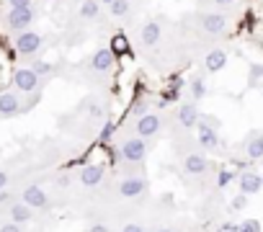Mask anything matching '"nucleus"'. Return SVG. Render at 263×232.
I'll use <instances>...</instances> for the list:
<instances>
[{"mask_svg":"<svg viewBox=\"0 0 263 232\" xmlns=\"http://www.w3.org/2000/svg\"><path fill=\"white\" fill-rule=\"evenodd\" d=\"M119 152H121V160H126V163H142L147 155V145L142 137H129Z\"/></svg>","mask_w":263,"mask_h":232,"instance_id":"nucleus-1","label":"nucleus"},{"mask_svg":"<svg viewBox=\"0 0 263 232\" xmlns=\"http://www.w3.org/2000/svg\"><path fill=\"white\" fill-rule=\"evenodd\" d=\"M42 44H44V39H42V34H36V31H21V34L16 36V49H18V54H24V57L36 54V52L42 49Z\"/></svg>","mask_w":263,"mask_h":232,"instance_id":"nucleus-2","label":"nucleus"},{"mask_svg":"<svg viewBox=\"0 0 263 232\" xmlns=\"http://www.w3.org/2000/svg\"><path fill=\"white\" fill-rule=\"evenodd\" d=\"M34 18H36L34 8H11L8 11V26L13 31H26L34 24Z\"/></svg>","mask_w":263,"mask_h":232,"instance_id":"nucleus-3","label":"nucleus"},{"mask_svg":"<svg viewBox=\"0 0 263 232\" xmlns=\"http://www.w3.org/2000/svg\"><path fill=\"white\" fill-rule=\"evenodd\" d=\"M13 85L21 90V93H34L39 88V75L31 70V67H18L13 72Z\"/></svg>","mask_w":263,"mask_h":232,"instance_id":"nucleus-4","label":"nucleus"},{"mask_svg":"<svg viewBox=\"0 0 263 232\" xmlns=\"http://www.w3.org/2000/svg\"><path fill=\"white\" fill-rule=\"evenodd\" d=\"M199 29L204 34H209V36H219L227 29V16H222V13H204L199 18Z\"/></svg>","mask_w":263,"mask_h":232,"instance_id":"nucleus-5","label":"nucleus"},{"mask_svg":"<svg viewBox=\"0 0 263 232\" xmlns=\"http://www.w3.org/2000/svg\"><path fill=\"white\" fill-rule=\"evenodd\" d=\"M160 132V116L158 113H142L137 119V137L150 140Z\"/></svg>","mask_w":263,"mask_h":232,"instance_id":"nucleus-6","label":"nucleus"},{"mask_svg":"<svg viewBox=\"0 0 263 232\" xmlns=\"http://www.w3.org/2000/svg\"><path fill=\"white\" fill-rule=\"evenodd\" d=\"M114 65H116V57L111 49H98L90 57V70H96V72H108V70H114Z\"/></svg>","mask_w":263,"mask_h":232,"instance_id":"nucleus-7","label":"nucleus"},{"mask_svg":"<svg viewBox=\"0 0 263 232\" xmlns=\"http://www.w3.org/2000/svg\"><path fill=\"white\" fill-rule=\"evenodd\" d=\"M160 36H163L160 21H147V24L142 26V31H140V42H142L145 47H155V44L160 42Z\"/></svg>","mask_w":263,"mask_h":232,"instance_id":"nucleus-8","label":"nucleus"},{"mask_svg":"<svg viewBox=\"0 0 263 232\" xmlns=\"http://www.w3.org/2000/svg\"><path fill=\"white\" fill-rule=\"evenodd\" d=\"M196 140H199V145L206 147V150L219 147V134H217V129H212V127H206V124H201V122H199V127H196Z\"/></svg>","mask_w":263,"mask_h":232,"instance_id":"nucleus-9","label":"nucleus"},{"mask_svg":"<svg viewBox=\"0 0 263 232\" xmlns=\"http://www.w3.org/2000/svg\"><path fill=\"white\" fill-rule=\"evenodd\" d=\"M145 188H147V183H145L142 178H124V181L119 183V194H121L124 199H135V196H140Z\"/></svg>","mask_w":263,"mask_h":232,"instance_id":"nucleus-10","label":"nucleus"},{"mask_svg":"<svg viewBox=\"0 0 263 232\" xmlns=\"http://www.w3.org/2000/svg\"><path fill=\"white\" fill-rule=\"evenodd\" d=\"M21 113V101L16 93H0V116H16Z\"/></svg>","mask_w":263,"mask_h":232,"instance_id":"nucleus-11","label":"nucleus"},{"mask_svg":"<svg viewBox=\"0 0 263 232\" xmlns=\"http://www.w3.org/2000/svg\"><path fill=\"white\" fill-rule=\"evenodd\" d=\"M224 65H227V52L224 49H212L204 57V70L206 72H219V70H224Z\"/></svg>","mask_w":263,"mask_h":232,"instance_id":"nucleus-12","label":"nucleus"},{"mask_svg":"<svg viewBox=\"0 0 263 232\" xmlns=\"http://www.w3.org/2000/svg\"><path fill=\"white\" fill-rule=\"evenodd\" d=\"M263 188V176L260 173H242L240 176V194H258Z\"/></svg>","mask_w":263,"mask_h":232,"instance_id":"nucleus-13","label":"nucleus"},{"mask_svg":"<svg viewBox=\"0 0 263 232\" xmlns=\"http://www.w3.org/2000/svg\"><path fill=\"white\" fill-rule=\"evenodd\" d=\"M199 111H196V106L194 103H183L181 108H178V122L186 127V129H194V127H199Z\"/></svg>","mask_w":263,"mask_h":232,"instance_id":"nucleus-14","label":"nucleus"},{"mask_svg":"<svg viewBox=\"0 0 263 232\" xmlns=\"http://www.w3.org/2000/svg\"><path fill=\"white\" fill-rule=\"evenodd\" d=\"M24 204H29L31 209H44L47 206V194L39 186H29L24 191Z\"/></svg>","mask_w":263,"mask_h":232,"instance_id":"nucleus-15","label":"nucleus"},{"mask_svg":"<svg viewBox=\"0 0 263 232\" xmlns=\"http://www.w3.org/2000/svg\"><path fill=\"white\" fill-rule=\"evenodd\" d=\"M183 168H186V173H191V176H199V173H204V170L209 168V163H206V158H204V155H199V152H191V155L183 160Z\"/></svg>","mask_w":263,"mask_h":232,"instance_id":"nucleus-16","label":"nucleus"},{"mask_svg":"<svg viewBox=\"0 0 263 232\" xmlns=\"http://www.w3.org/2000/svg\"><path fill=\"white\" fill-rule=\"evenodd\" d=\"M245 155H248L250 160H260V158H263V134H260V132H255V134L248 137V142H245Z\"/></svg>","mask_w":263,"mask_h":232,"instance_id":"nucleus-17","label":"nucleus"},{"mask_svg":"<svg viewBox=\"0 0 263 232\" xmlns=\"http://www.w3.org/2000/svg\"><path fill=\"white\" fill-rule=\"evenodd\" d=\"M80 181H83L85 186H98V183L103 181V168H101V165H85V168L80 170Z\"/></svg>","mask_w":263,"mask_h":232,"instance_id":"nucleus-18","label":"nucleus"},{"mask_svg":"<svg viewBox=\"0 0 263 232\" xmlns=\"http://www.w3.org/2000/svg\"><path fill=\"white\" fill-rule=\"evenodd\" d=\"M78 13H80V18L93 21V18H98V13H101V3H98V0H83Z\"/></svg>","mask_w":263,"mask_h":232,"instance_id":"nucleus-19","label":"nucleus"},{"mask_svg":"<svg viewBox=\"0 0 263 232\" xmlns=\"http://www.w3.org/2000/svg\"><path fill=\"white\" fill-rule=\"evenodd\" d=\"M34 214H31V206L29 204H13L11 206V219L16 222V224H24V222H29Z\"/></svg>","mask_w":263,"mask_h":232,"instance_id":"nucleus-20","label":"nucleus"},{"mask_svg":"<svg viewBox=\"0 0 263 232\" xmlns=\"http://www.w3.org/2000/svg\"><path fill=\"white\" fill-rule=\"evenodd\" d=\"M129 11H132V0H114L108 6V13L114 18H124V16H129Z\"/></svg>","mask_w":263,"mask_h":232,"instance_id":"nucleus-21","label":"nucleus"},{"mask_svg":"<svg viewBox=\"0 0 263 232\" xmlns=\"http://www.w3.org/2000/svg\"><path fill=\"white\" fill-rule=\"evenodd\" d=\"M204 95H206V83H204L201 75H196V78L191 80V98H194V101H201Z\"/></svg>","mask_w":263,"mask_h":232,"instance_id":"nucleus-22","label":"nucleus"},{"mask_svg":"<svg viewBox=\"0 0 263 232\" xmlns=\"http://www.w3.org/2000/svg\"><path fill=\"white\" fill-rule=\"evenodd\" d=\"M116 134V124L114 122H106L103 124V129H101V134H98V142L101 145H106V142H111V137Z\"/></svg>","mask_w":263,"mask_h":232,"instance_id":"nucleus-23","label":"nucleus"},{"mask_svg":"<svg viewBox=\"0 0 263 232\" xmlns=\"http://www.w3.org/2000/svg\"><path fill=\"white\" fill-rule=\"evenodd\" d=\"M31 70H34V72H36V75L42 78V75H49V72H52L54 67H52L49 62H34V65H31Z\"/></svg>","mask_w":263,"mask_h":232,"instance_id":"nucleus-24","label":"nucleus"},{"mask_svg":"<svg viewBox=\"0 0 263 232\" xmlns=\"http://www.w3.org/2000/svg\"><path fill=\"white\" fill-rule=\"evenodd\" d=\"M232 181H235V173H232V170H222V173L217 176V186H222V188L230 186Z\"/></svg>","mask_w":263,"mask_h":232,"instance_id":"nucleus-25","label":"nucleus"},{"mask_svg":"<svg viewBox=\"0 0 263 232\" xmlns=\"http://www.w3.org/2000/svg\"><path fill=\"white\" fill-rule=\"evenodd\" d=\"M245 206H248V194H237V196L232 199V209H235V211H242Z\"/></svg>","mask_w":263,"mask_h":232,"instance_id":"nucleus-26","label":"nucleus"},{"mask_svg":"<svg viewBox=\"0 0 263 232\" xmlns=\"http://www.w3.org/2000/svg\"><path fill=\"white\" fill-rule=\"evenodd\" d=\"M240 232H260V224H258L255 219H245V222L240 224Z\"/></svg>","mask_w":263,"mask_h":232,"instance_id":"nucleus-27","label":"nucleus"},{"mask_svg":"<svg viewBox=\"0 0 263 232\" xmlns=\"http://www.w3.org/2000/svg\"><path fill=\"white\" fill-rule=\"evenodd\" d=\"M248 78H250V83H258V80H263V65H253Z\"/></svg>","mask_w":263,"mask_h":232,"instance_id":"nucleus-28","label":"nucleus"},{"mask_svg":"<svg viewBox=\"0 0 263 232\" xmlns=\"http://www.w3.org/2000/svg\"><path fill=\"white\" fill-rule=\"evenodd\" d=\"M201 124H206V127H212V129H217L219 132V119H214V116H201L199 119Z\"/></svg>","mask_w":263,"mask_h":232,"instance_id":"nucleus-29","label":"nucleus"},{"mask_svg":"<svg viewBox=\"0 0 263 232\" xmlns=\"http://www.w3.org/2000/svg\"><path fill=\"white\" fill-rule=\"evenodd\" d=\"M217 232H240V224H232V222H224V224H219V229Z\"/></svg>","mask_w":263,"mask_h":232,"instance_id":"nucleus-30","label":"nucleus"},{"mask_svg":"<svg viewBox=\"0 0 263 232\" xmlns=\"http://www.w3.org/2000/svg\"><path fill=\"white\" fill-rule=\"evenodd\" d=\"M11 8H31V0H8Z\"/></svg>","mask_w":263,"mask_h":232,"instance_id":"nucleus-31","label":"nucleus"},{"mask_svg":"<svg viewBox=\"0 0 263 232\" xmlns=\"http://www.w3.org/2000/svg\"><path fill=\"white\" fill-rule=\"evenodd\" d=\"M0 232H21V227H18L16 222H11V224H3V227H0Z\"/></svg>","mask_w":263,"mask_h":232,"instance_id":"nucleus-32","label":"nucleus"},{"mask_svg":"<svg viewBox=\"0 0 263 232\" xmlns=\"http://www.w3.org/2000/svg\"><path fill=\"white\" fill-rule=\"evenodd\" d=\"M114 49H126V39L124 36H116L114 39Z\"/></svg>","mask_w":263,"mask_h":232,"instance_id":"nucleus-33","label":"nucleus"},{"mask_svg":"<svg viewBox=\"0 0 263 232\" xmlns=\"http://www.w3.org/2000/svg\"><path fill=\"white\" fill-rule=\"evenodd\" d=\"M121 232H145V227H140V224H126Z\"/></svg>","mask_w":263,"mask_h":232,"instance_id":"nucleus-34","label":"nucleus"},{"mask_svg":"<svg viewBox=\"0 0 263 232\" xmlns=\"http://www.w3.org/2000/svg\"><path fill=\"white\" fill-rule=\"evenodd\" d=\"M101 113H103V111H101V106H98V103H90V116H93V119H98Z\"/></svg>","mask_w":263,"mask_h":232,"instance_id":"nucleus-35","label":"nucleus"},{"mask_svg":"<svg viewBox=\"0 0 263 232\" xmlns=\"http://www.w3.org/2000/svg\"><path fill=\"white\" fill-rule=\"evenodd\" d=\"M212 3L217 6V8H227V6H232L235 0H212Z\"/></svg>","mask_w":263,"mask_h":232,"instance_id":"nucleus-36","label":"nucleus"},{"mask_svg":"<svg viewBox=\"0 0 263 232\" xmlns=\"http://www.w3.org/2000/svg\"><path fill=\"white\" fill-rule=\"evenodd\" d=\"M90 232H108V227H106V224H93Z\"/></svg>","mask_w":263,"mask_h":232,"instance_id":"nucleus-37","label":"nucleus"},{"mask_svg":"<svg viewBox=\"0 0 263 232\" xmlns=\"http://www.w3.org/2000/svg\"><path fill=\"white\" fill-rule=\"evenodd\" d=\"M6 183H8V176H6V173H0V188H6Z\"/></svg>","mask_w":263,"mask_h":232,"instance_id":"nucleus-38","label":"nucleus"},{"mask_svg":"<svg viewBox=\"0 0 263 232\" xmlns=\"http://www.w3.org/2000/svg\"><path fill=\"white\" fill-rule=\"evenodd\" d=\"M98 3H106V6H111V3H114V0H98Z\"/></svg>","mask_w":263,"mask_h":232,"instance_id":"nucleus-39","label":"nucleus"},{"mask_svg":"<svg viewBox=\"0 0 263 232\" xmlns=\"http://www.w3.org/2000/svg\"><path fill=\"white\" fill-rule=\"evenodd\" d=\"M158 232H173V229H158Z\"/></svg>","mask_w":263,"mask_h":232,"instance_id":"nucleus-40","label":"nucleus"},{"mask_svg":"<svg viewBox=\"0 0 263 232\" xmlns=\"http://www.w3.org/2000/svg\"><path fill=\"white\" fill-rule=\"evenodd\" d=\"M75 3H83V0H75Z\"/></svg>","mask_w":263,"mask_h":232,"instance_id":"nucleus-41","label":"nucleus"},{"mask_svg":"<svg viewBox=\"0 0 263 232\" xmlns=\"http://www.w3.org/2000/svg\"><path fill=\"white\" fill-rule=\"evenodd\" d=\"M260 176H263V170H260Z\"/></svg>","mask_w":263,"mask_h":232,"instance_id":"nucleus-42","label":"nucleus"}]
</instances>
